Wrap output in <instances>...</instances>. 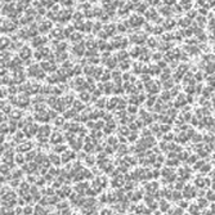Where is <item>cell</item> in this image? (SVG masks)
Instances as JSON below:
<instances>
[{"mask_svg": "<svg viewBox=\"0 0 215 215\" xmlns=\"http://www.w3.org/2000/svg\"><path fill=\"white\" fill-rule=\"evenodd\" d=\"M66 150V146L65 144H55V147H54V151H55V153H61V152H63V151Z\"/></svg>", "mask_w": 215, "mask_h": 215, "instance_id": "e0dca14e", "label": "cell"}, {"mask_svg": "<svg viewBox=\"0 0 215 215\" xmlns=\"http://www.w3.org/2000/svg\"><path fill=\"white\" fill-rule=\"evenodd\" d=\"M68 206V203H66L65 201H62V203H57V207L58 210H62V209H66V207Z\"/></svg>", "mask_w": 215, "mask_h": 215, "instance_id": "4dcf8cb0", "label": "cell"}, {"mask_svg": "<svg viewBox=\"0 0 215 215\" xmlns=\"http://www.w3.org/2000/svg\"><path fill=\"white\" fill-rule=\"evenodd\" d=\"M197 206L198 207H205V206H207V200L206 198H200L198 200V202H197Z\"/></svg>", "mask_w": 215, "mask_h": 215, "instance_id": "cb8c5ba5", "label": "cell"}, {"mask_svg": "<svg viewBox=\"0 0 215 215\" xmlns=\"http://www.w3.org/2000/svg\"><path fill=\"white\" fill-rule=\"evenodd\" d=\"M160 57H161L160 54H155V59H160Z\"/></svg>", "mask_w": 215, "mask_h": 215, "instance_id": "db71d44e", "label": "cell"}, {"mask_svg": "<svg viewBox=\"0 0 215 215\" xmlns=\"http://www.w3.org/2000/svg\"><path fill=\"white\" fill-rule=\"evenodd\" d=\"M62 140H63V137H62V134H61V133H58L57 130H54V132L52 133L50 142H52V143H54V144H57V143H61Z\"/></svg>", "mask_w": 215, "mask_h": 215, "instance_id": "5b68a950", "label": "cell"}, {"mask_svg": "<svg viewBox=\"0 0 215 215\" xmlns=\"http://www.w3.org/2000/svg\"><path fill=\"white\" fill-rule=\"evenodd\" d=\"M35 156H36V151L32 150V152H30L29 155H26V156H24V158H26V161H30L31 158H34Z\"/></svg>", "mask_w": 215, "mask_h": 215, "instance_id": "4316f807", "label": "cell"}, {"mask_svg": "<svg viewBox=\"0 0 215 215\" xmlns=\"http://www.w3.org/2000/svg\"><path fill=\"white\" fill-rule=\"evenodd\" d=\"M202 164H203V161H200L198 164H196V165H195V168H196V169H198V168H200V166H201V165H202Z\"/></svg>", "mask_w": 215, "mask_h": 215, "instance_id": "f5cc1de1", "label": "cell"}, {"mask_svg": "<svg viewBox=\"0 0 215 215\" xmlns=\"http://www.w3.org/2000/svg\"><path fill=\"white\" fill-rule=\"evenodd\" d=\"M108 143L115 144V143H116V138H108Z\"/></svg>", "mask_w": 215, "mask_h": 215, "instance_id": "f907efd6", "label": "cell"}, {"mask_svg": "<svg viewBox=\"0 0 215 215\" xmlns=\"http://www.w3.org/2000/svg\"><path fill=\"white\" fill-rule=\"evenodd\" d=\"M34 213H35V214H48L47 210L43 209V205H37V206L34 209Z\"/></svg>", "mask_w": 215, "mask_h": 215, "instance_id": "2e32d148", "label": "cell"}, {"mask_svg": "<svg viewBox=\"0 0 215 215\" xmlns=\"http://www.w3.org/2000/svg\"><path fill=\"white\" fill-rule=\"evenodd\" d=\"M18 151L19 152H29V151H32V143L31 142H24V140H22L21 142V144H18Z\"/></svg>", "mask_w": 215, "mask_h": 215, "instance_id": "7a4b0ae2", "label": "cell"}, {"mask_svg": "<svg viewBox=\"0 0 215 215\" xmlns=\"http://www.w3.org/2000/svg\"><path fill=\"white\" fill-rule=\"evenodd\" d=\"M49 29H50V22H44L40 24V31H43V32H47Z\"/></svg>", "mask_w": 215, "mask_h": 215, "instance_id": "d6986e66", "label": "cell"}, {"mask_svg": "<svg viewBox=\"0 0 215 215\" xmlns=\"http://www.w3.org/2000/svg\"><path fill=\"white\" fill-rule=\"evenodd\" d=\"M169 206H170V203H169L168 201H160V209H161V211H166L169 209Z\"/></svg>", "mask_w": 215, "mask_h": 215, "instance_id": "ac0fdd59", "label": "cell"}, {"mask_svg": "<svg viewBox=\"0 0 215 215\" xmlns=\"http://www.w3.org/2000/svg\"><path fill=\"white\" fill-rule=\"evenodd\" d=\"M128 77H129L128 73H126V75H124V80H128Z\"/></svg>", "mask_w": 215, "mask_h": 215, "instance_id": "9f6ffc18", "label": "cell"}, {"mask_svg": "<svg viewBox=\"0 0 215 215\" xmlns=\"http://www.w3.org/2000/svg\"><path fill=\"white\" fill-rule=\"evenodd\" d=\"M3 150H4V147H3V146H0V155H1L3 152H4V151H3Z\"/></svg>", "mask_w": 215, "mask_h": 215, "instance_id": "11a10c76", "label": "cell"}, {"mask_svg": "<svg viewBox=\"0 0 215 215\" xmlns=\"http://www.w3.org/2000/svg\"><path fill=\"white\" fill-rule=\"evenodd\" d=\"M178 206L179 207H182V209H184V207H187L188 206V203H187V201H179V203H178Z\"/></svg>", "mask_w": 215, "mask_h": 215, "instance_id": "8d00e7d4", "label": "cell"}, {"mask_svg": "<svg viewBox=\"0 0 215 215\" xmlns=\"http://www.w3.org/2000/svg\"><path fill=\"white\" fill-rule=\"evenodd\" d=\"M182 196L187 197V198H191V197L196 196V192H195V188H192V186H187L184 188V192L182 193Z\"/></svg>", "mask_w": 215, "mask_h": 215, "instance_id": "8992f818", "label": "cell"}, {"mask_svg": "<svg viewBox=\"0 0 215 215\" xmlns=\"http://www.w3.org/2000/svg\"><path fill=\"white\" fill-rule=\"evenodd\" d=\"M170 97H171L170 93H164V94H161V99H164V101H168Z\"/></svg>", "mask_w": 215, "mask_h": 215, "instance_id": "74e56055", "label": "cell"}, {"mask_svg": "<svg viewBox=\"0 0 215 215\" xmlns=\"http://www.w3.org/2000/svg\"><path fill=\"white\" fill-rule=\"evenodd\" d=\"M125 57H128V53H126V52H121V53H119V59H120V61H124Z\"/></svg>", "mask_w": 215, "mask_h": 215, "instance_id": "836d02e7", "label": "cell"}, {"mask_svg": "<svg viewBox=\"0 0 215 215\" xmlns=\"http://www.w3.org/2000/svg\"><path fill=\"white\" fill-rule=\"evenodd\" d=\"M86 164L88 165H93L94 164V158L93 157H86Z\"/></svg>", "mask_w": 215, "mask_h": 215, "instance_id": "60d3db41", "label": "cell"}, {"mask_svg": "<svg viewBox=\"0 0 215 215\" xmlns=\"http://www.w3.org/2000/svg\"><path fill=\"white\" fill-rule=\"evenodd\" d=\"M142 22H143V19L139 16L130 17V24H133V26H139V24H142Z\"/></svg>", "mask_w": 215, "mask_h": 215, "instance_id": "9c48e42d", "label": "cell"}, {"mask_svg": "<svg viewBox=\"0 0 215 215\" xmlns=\"http://www.w3.org/2000/svg\"><path fill=\"white\" fill-rule=\"evenodd\" d=\"M72 116H75V110H71V111H66L65 112V117H72Z\"/></svg>", "mask_w": 215, "mask_h": 215, "instance_id": "e575fe53", "label": "cell"}, {"mask_svg": "<svg viewBox=\"0 0 215 215\" xmlns=\"http://www.w3.org/2000/svg\"><path fill=\"white\" fill-rule=\"evenodd\" d=\"M124 153H126V147L122 146L121 148H119V155H124Z\"/></svg>", "mask_w": 215, "mask_h": 215, "instance_id": "ab89813d", "label": "cell"}, {"mask_svg": "<svg viewBox=\"0 0 215 215\" xmlns=\"http://www.w3.org/2000/svg\"><path fill=\"white\" fill-rule=\"evenodd\" d=\"M54 122H55V125H57V126H61L63 122H65V120H63L62 117H55V121Z\"/></svg>", "mask_w": 215, "mask_h": 215, "instance_id": "d6a6232c", "label": "cell"}, {"mask_svg": "<svg viewBox=\"0 0 215 215\" xmlns=\"http://www.w3.org/2000/svg\"><path fill=\"white\" fill-rule=\"evenodd\" d=\"M195 186H196V187H198V188H202V187H205V186H206V179H203V178H198V179H196Z\"/></svg>", "mask_w": 215, "mask_h": 215, "instance_id": "4fadbf2b", "label": "cell"}, {"mask_svg": "<svg viewBox=\"0 0 215 215\" xmlns=\"http://www.w3.org/2000/svg\"><path fill=\"white\" fill-rule=\"evenodd\" d=\"M66 57H67L66 53H62V54H59V58H57V59H59V61H65Z\"/></svg>", "mask_w": 215, "mask_h": 215, "instance_id": "b9f144b4", "label": "cell"}, {"mask_svg": "<svg viewBox=\"0 0 215 215\" xmlns=\"http://www.w3.org/2000/svg\"><path fill=\"white\" fill-rule=\"evenodd\" d=\"M150 134H151V132H150L148 129H144V132H143V135H150Z\"/></svg>", "mask_w": 215, "mask_h": 215, "instance_id": "816d5d0a", "label": "cell"}, {"mask_svg": "<svg viewBox=\"0 0 215 215\" xmlns=\"http://www.w3.org/2000/svg\"><path fill=\"white\" fill-rule=\"evenodd\" d=\"M129 112L135 114V112H137V107H135V106H130V107H129Z\"/></svg>", "mask_w": 215, "mask_h": 215, "instance_id": "7bdbcfd3", "label": "cell"}, {"mask_svg": "<svg viewBox=\"0 0 215 215\" xmlns=\"http://www.w3.org/2000/svg\"><path fill=\"white\" fill-rule=\"evenodd\" d=\"M89 97H90V96H89L88 93H81V94H80V98H81L83 102H86L88 99H89Z\"/></svg>", "mask_w": 215, "mask_h": 215, "instance_id": "f546056e", "label": "cell"}, {"mask_svg": "<svg viewBox=\"0 0 215 215\" xmlns=\"http://www.w3.org/2000/svg\"><path fill=\"white\" fill-rule=\"evenodd\" d=\"M10 47V40L6 36H0V50H4L5 48Z\"/></svg>", "mask_w": 215, "mask_h": 215, "instance_id": "52a82bcc", "label": "cell"}, {"mask_svg": "<svg viewBox=\"0 0 215 215\" xmlns=\"http://www.w3.org/2000/svg\"><path fill=\"white\" fill-rule=\"evenodd\" d=\"M31 55H32V52H31V49L27 48V47H22V49L19 50V58L21 59H29Z\"/></svg>", "mask_w": 215, "mask_h": 215, "instance_id": "3957f363", "label": "cell"}, {"mask_svg": "<svg viewBox=\"0 0 215 215\" xmlns=\"http://www.w3.org/2000/svg\"><path fill=\"white\" fill-rule=\"evenodd\" d=\"M13 214H22V209H21V207H16V209L13 210Z\"/></svg>", "mask_w": 215, "mask_h": 215, "instance_id": "ee69618b", "label": "cell"}, {"mask_svg": "<svg viewBox=\"0 0 215 215\" xmlns=\"http://www.w3.org/2000/svg\"><path fill=\"white\" fill-rule=\"evenodd\" d=\"M140 77H142L143 81H150V75H142Z\"/></svg>", "mask_w": 215, "mask_h": 215, "instance_id": "f6af8a7d", "label": "cell"}, {"mask_svg": "<svg viewBox=\"0 0 215 215\" xmlns=\"http://www.w3.org/2000/svg\"><path fill=\"white\" fill-rule=\"evenodd\" d=\"M139 52H140V48H138V47H134V49L132 50V55H134V57H137Z\"/></svg>", "mask_w": 215, "mask_h": 215, "instance_id": "d590c367", "label": "cell"}, {"mask_svg": "<svg viewBox=\"0 0 215 215\" xmlns=\"http://www.w3.org/2000/svg\"><path fill=\"white\" fill-rule=\"evenodd\" d=\"M72 158H75V153H73L72 151H67V150L63 151V155H62V157H61L62 163H68V161L72 160Z\"/></svg>", "mask_w": 215, "mask_h": 215, "instance_id": "277c9868", "label": "cell"}, {"mask_svg": "<svg viewBox=\"0 0 215 215\" xmlns=\"http://www.w3.org/2000/svg\"><path fill=\"white\" fill-rule=\"evenodd\" d=\"M117 103H119V99H117V98H112V99L108 102V107H110V108H114Z\"/></svg>", "mask_w": 215, "mask_h": 215, "instance_id": "d4e9b609", "label": "cell"}, {"mask_svg": "<svg viewBox=\"0 0 215 215\" xmlns=\"http://www.w3.org/2000/svg\"><path fill=\"white\" fill-rule=\"evenodd\" d=\"M153 103H155V98H150V101H147L148 106H153Z\"/></svg>", "mask_w": 215, "mask_h": 215, "instance_id": "7dc6e473", "label": "cell"}, {"mask_svg": "<svg viewBox=\"0 0 215 215\" xmlns=\"http://www.w3.org/2000/svg\"><path fill=\"white\" fill-rule=\"evenodd\" d=\"M119 132L121 133V134H124V135H128V134L130 133V130H128V128H126V126H121V128L119 129Z\"/></svg>", "mask_w": 215, "mask_h": 215, "instance_id": "83f0119b", "label": "cell"}, {"mask_svg": "<svg viewBox=\"0 0 215 215\" xmlns=\"http://www.w3.org/2000/svg\"><path fill=\"white\" fill-rule=\"evenodd\" d=\"M97 106H101V107H103V106H104V99H103V98H102V101H98L97 102Z\"/></svg>", "mask_w": 215, "mask_h": 215, "instance_id": "681fc988", "label": "cell"}, {"mask_svg": "<svg viewBox=\"0 0 215 215\" xmlns=\"http://www.w3.org/2000/svg\"><path fill=\"white\" fill-rule=\"evenodd\" d=\"M41 67H43L44 71H48V72H53L55 70V66L52 65L50 62H43L41 63Z\"/></svg>", "mask_w": 215, "mask_h": 215, "instance_id": "ba28073f", "label": "cell"}, {"mask_svg": "<svg viewBox=\"0 0 215 215\" xmlns=\"http://www.w3.org/2000/svg\"><path fill=\"white\" fill-rule=\"evenodd\" d=\"M189 211H191V214H200V207L197 206V203H195V205L189 206Z\"/></svg>", "mask_w": 215, "mask_h": 215, "instance_id": "7402d4cb", "label": "cell"}, {"mask_svg": "<svg viewBox=\"0 0 215 215\" xmlns=\"http://www.w3.org/2000/svg\"><path fill=\"white\" fill-rule=\"evenodd\" d=\"M45 43V39L44 37H41V36H39V37H34V40H32V44L35 45V47H37V48H41L43 47V44Z\"/></svg>", "mask_w": 215, "mask_h": 215, "instance_id": "30bf717a", "label": "cell"}, {"mask_svg": "<svg viewBox=\"0 0 215 215\" xmlns=\"http://www.w3.org/2000/svg\"><path fill=\"white\" fill-rule=\"evenodd\" d=\"M171 197H173L174 200H180V198H182V192H179V191L171 192Z\"/></svg>", "mask_w": 215, "mask_h": 215, "instance_id": "603a6c76", "label": "cell"}, {"mask_svg": "<svg viewBox=\"0 0 215 215\" xmlns=\"http://www.w3.org/2000/svg\"><path fill=\"white\" fill-rule=\"evenodd\" d=\"M17 24L13 23L10 19H5V18H1L0 19V31L1 32H8V31H13L16 29Z\"/></svg>", "mask_w": 215, "mask_h": 215, "instance_id": "6da1fadb", "label": "cell"}, {"mask_svg": "<svg viewBox=\"0 0 215 215\" xmlns=\"http://www.w3.org/2000/svg\"><path fill=\"white\" fill-rule=\"evenodd\" d=\"M205 193H206V197H207L206 200L210 201V202H213V201H214V191H213V189H209V191L205 192Z\"/></svg>", "mask_w": 215, "mask_h": 215, "instance_id": "44dd1931", "label": "cell"}, {"mask_svg": "<svg viewBox=\"0 0 215 215\" xmlns=\"http://www.w3.org/2000/svg\"><path fill=\"white\" fill-rule=\"evenodd\" d=\"M8 170H9V168H8V166H6V168H5V166H4V165H3V166H0V171H1V173H3V174H5V173H9Z\"/></svg>", "mask_w": 215, "mask_h": 215, "instance_id": "f35d334b", "label": "cell"}, {"mask_svg": "<svg viewBox=\"0 0 215 215\" xmlns=\"http://www.w3.org/2000/svg\"><path fill=\"white\" fill-rule=\"evenodd\" d=\"M73 52H75L76 54H80V55H81L83 52H84V47H83L81 44H80V45L76 44V45H75V49H73Z\"/></svg>", "mask_w": 215, "mask_h": 215, "instance_id": "ffe728a7", "label": "cell"}, {"mask_svg": "<svg viewBox=\"0 0 215 215\" xmlns=\"http://www.w3.org/2000/svg\"><path fill=\"white\" fill-rule=\"evenodd\" d=\"M129 66H130V62L129 61H125V59L121 63H120V67H122V70H128L126 67H129Z\"/></svg>", "mask_w": 215, "mask_h": 215, "instance_id": "f1b7e54d", "label": "cell"}, {"mask_svg": "<svg viewBox=\"0 0 215 215\" xmlns=\"http://www.w3.org/2000/svg\"><path fill=\"white\" fill-rule=\"evenodd\" d=\"M48 160H50V161H52V164H54V165H59V164H61V157H59V156H57V155H55V153H52V155H49Z\"/></svg>", "mask_w": 215, "mask_h": 215, "instance_id": "8fae6325", "label": "cell"}, {"mask_svg": "<svg viewBox=\"0 0 215 215\" xmlns=\"http://www.w3.org/2000/svg\"><path fill=\"white\" fill-rule=\"evenodd\" d=\"M34 213V209L31 206H26L22 209V214H32Z\"/></svg>", "mask_w": 215, "mask_h": 215, "instance_id": "484cf974", "label": "cell"}, {"mask_svg": "<svg viewBox=\"0 0 215 215\" xmlns=\"http://www.w3.org/2000/svg\"><path fill=\"white\" fill-rule=\"evenodd\" d=\"M107 66H110V67H115V66H116V59H115V58L108 59V61H107Z\"/></svg>", "mask_w": 215, "mask_h": 215, "instance_id": "1f68e13d", "label": "cell"}, {"mask_svg": "<svg viewBox=\"0 0 215 215\" xmlns=\"http://www.w3.org/2000/svg\"><path fill=\"white\" fill-rule=\"evenodd\" d=\"M21 116H22V112H21L19 110H12V112H10V117L17 119V121L21 119Z\"/></svg>", "mask_w": 215, "mask_h": 215, "instance_id": "7c38bea8", "label": "cell"}, {"mask_svg": "<svg viewBox=\"0 0 215 215\" xmlns=\"http://www.w3.org/2000/svg\"><path fill=\"white\" fill-rule=\"evenodd\" d=\"M161 129H164L163 132L168 133V132H169V129H170V126H169V125H163V126H161Z\"/></svg>", "mask_w": 215, "mask_h": 215, "instance_id": "bcb514c9", "label": "cell"}, {"mask_svg": "<svg viewBox=\"0 0 215 215\" xmlns=\"http://www.w3.org/2000/svg\"><path fill=\"white\" fill-rule=\"evenodd\" d=\"M73 107H75V111H81L84 108V104L80 101H73Z\"/></svg>", "mask_w": 215, "mask_h": 215, "instance_id": "9a60e30c", "label": "cell"}, {"mask_svg": "<svg viewBox=\"0 0 215 215\" xmlns=\"http://www.w3.org/2000/svg\"><path fill=\"white\" fill-rule=\"evenodd\" d=\"M14 160H16V164H18V165H23V163L26 161V158H24V156H22V155H21V152H19V153L14 157Z\"/></svg>", "mask_w": 215, "mask_h": 215, "instance_id": "5bb4252c", "label": "cell"}, {"mask_svg": "<svg viewBox=\"0 0 215 215\" xmlns=\"http://www.w3.org/2000/svg\"><path fill=\"white\" fill-rule=\"evenodd\" d=\"M101 214H112V211L108 210V209H103V210L101 211Z\"/></svg>", "mask_w": 215, "mask_h": 215, "instance_id": "c3c4849f", "label": "cell"}]
</instances>
